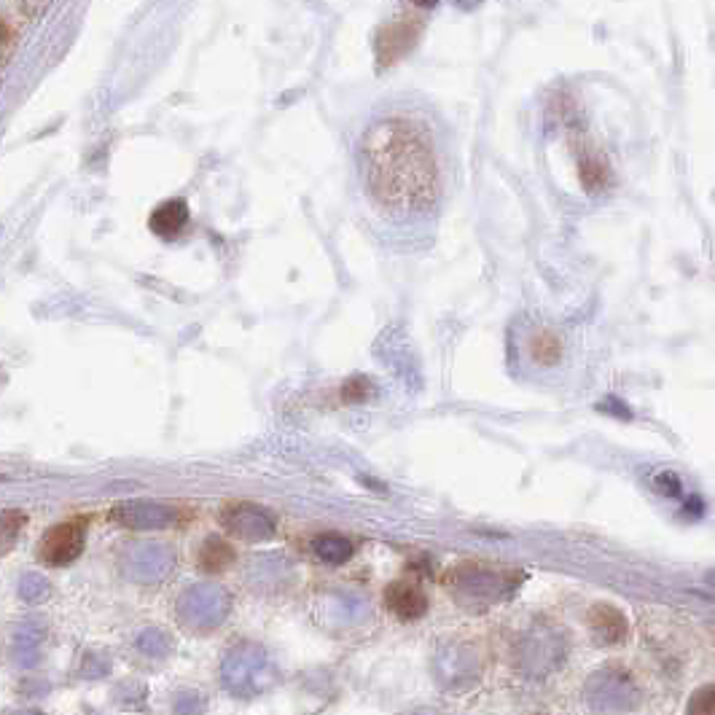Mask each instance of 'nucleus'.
<instances>
[{"instance_id": "1", "label": "nucleus", "mask_w": 715, "mask_h": 715, "mask_svg": "<svg viewBox=\"0 0 715 715\" xmlns=\"http://www.w3.org/2000/svg\"><path fill=\"white\" fill-rule=\"evenodd\" d=\"M371 199L393 216L423 213L439 197V159L428 132L409 119H382L361 140Z\"/></svg>"}, {"instance_id": "2", "label": "nucleus", "mask_w": 715, "mask_h": 715, "mask_svg": "<svg viewBox=\"0 0 715 715\" xmlns=\"http://www.w3.org/2000/svg\"><path fill=\"white\" fill-rule=\"evenodd\" d=\"M275 681V667L256 646H240L224 662V683L237 697H253Z\"/></svg>"}, {"instance_id": "3", "label": "nucleus", "mask_w": 715, "mask_h": 715, "mask_svg": "<svg viewBox=\"0 0 715 715\" xmlns=\"http://www.w3.org/2000/svg\"><path fill=\"white\" fill-rule=\"evenodd\" d=\"M586 702L600 715L627 713L638 702V686L621 667H605L586 683Z\"/></svg>"}, {"instance_id": "4", "label": "nucleus", "mask_w": 715, "mask_h": 715, "mask_svg": "<svg viewBox=\"0 0 715 715\" xmlns=\"http://www.w3.org/2000/svg\"><path fill=\"white\" fill-rule=\"evenodd\" d=\"M84 552V519L60 522L38 543V560L49 568H62Z\"/></svg>"}, {"instance_id": "5", "label": "nucleus", "mask_w": 715, "mask_h": 715, "mask_svg": "<svg viewBox=\"0 0 715 715\" xmlns=\"http://www.w3.org/2000/svg\"><path fill=\"white\" fill-rule=\"evenodd\" d=\"M420 30H423V25L417 17L393 19L390 25L382 27L380 35H377V57H380L382 65H393L404 54L412 52V46L420 38Z\"/></svg>"}, {"instance_id": "6", "label": "nucleus", "mask_w": 715, "mask_h": 715, "mask_svg": "<svg viewBox=\"0 0 715 715\" xmlns=\"http://www.w3.org/2000/svg\"><path fill=\"white\" fill-rule=\"evenodd\" d=\"M385 605L393 616L404 621L420 619L428 611V600H425L423 589L412 581H393L385 589Z\"/></svg>"}, {"instance_id": "7", "label": "nucleus", "mask_w": 715, "mask_h": 715, "mask_svg": "<svg viewBox=\"0 0 715 715\" xmlns=\"http://www.w3.org/2000/svg\"><path fill=\"white\" fill-rule=\"evenodd\" d=\"M186 224H189V205H186L183 199H167V202L156 207L151 218H148L151 232L164 237V240L178 237V234L186 229Z\"/></svg>"}, {"instance_id": "8", "label": "nucleus", "mask_w": 715, "mask_h": 715, "mask_svg": "<svg viewBox=\"0 0 715 715\" xmlns=\"http://www.w3.org/2000/svg\"><path fill=\"white\" fill-rule=\"evenodd\" d=\"M589 621L605 643H619L627 635V619L611 605H597L595 611L589 613Z\"/></svg>"}, {"instance_id": "9", "label": "nucleus", "mask_w": 715, "mask_h": 715, "mask_svg": "<svg viewBox=\"0 0 715 715\" xmlns=\"http://www.w3.org/2000/svg\"><path fill=\"white\" fill-rule=\"evenodd\" d=\"M530 358L538 366H554L562 358V339L549 328H543L530 339Z\"/></svg>"}, {"instance_id": "10", "label": "nucleus", "mask_w": 715, "mask_h": 715, "mask_svg": "<svg viewBox=\"0 0 715 715\" xmlns=\"http://www.w3.org/2000/svg\"><path fill=\"white\" fill-rule=\"evenodd\" d=\"M315 554L323 562H328V565H342V562L353 557V541H347L345 535H320L318 541H315Z\"/></svg>"}, {"instance_id": "11", "label": "nucleus", "mask_w": 715, "mask_h": 715, "mask_svg": "<svg viewBox=\"0 0 715 715\" xmlns=\"http://www.w3.org/2000/svg\"><path fill=\"white\" fill-rule=\"evenodd\" d=\"M234 560V552L232 546L226 541H221V538H207L205 546L199 549V565L205 570H210V573H216V570H224L226 565H232Z\"/></svg>"}, {"instance_id": "12", "label": "nucleus", "mask_w": 715, "mask_h": 715, "mask_svg": "<svg viewBox=\"0 0 715 715\" xmlns=\"http://www.w3.org/2000/svg\"><path fill=\"white\" fill-rule=\"evenodd\" d=\"M224 522L229 527H232L234 533L242 535V538H264V535L272 533V525H269V519L264 517V514H253V517H245V514H226Z\"/></svg>"}, {"instance_id": "13", "label": "nucleus", "mask_w": 715, "mask_h": 715, "mask_svg": "<svg viewBox=\"0 0 715 715\" xmlns=\"http://www.w3.org/2000/svg\"><path fill=\"white\" fill-rule=\"evenodd\" d=\"M27 525L25 511H0V554L9 552L17 541L19 530Z\"/></svg>"}, {"instance_id": "14", "label": "nucleus", "mask_w": 715, "mask_h": 715, "mask_svg": "<svg viewBox=\"0 0 715 715\" xmlns=\"http://www.w3.org/2000/svg\"><path fill=\"white\" fill-rule=\"evenodd\" d=\"M581 170V181H584V186L589 191L592 189H600V186H605L608 183V167H605L600 159H595V156H586V159H581V164H578Z\"/></svg>"}, {"instance_id": "15", "label": "nucleus", "mask_w": 715, "mask_h": 715, "mask_svg": "<svg viewBox=\"0 0 715 715\" xmlns=\"http://www.w3.org/2000/svg\"><path fill=\"white\" fill-rule=\"evenodd\" d=\"M691 715H715V689L713 686H705L699 689L694 697H691L689 705Z\"/></svg>"}, {"instance_id": "16", "label": "nucleus", "mask_w": 715, "mask_h": 715, "mask_svg": "<svg viewBox=\"0 0 715 715\" xmlns=\"http://www.w3.org/2000/svg\"><path fill=\"white\" fill-rule=\"evenodd\" d=\"M369 393V385L363 380H350L345 385V401H363Z\"/></svg>"}, {"instance_id": "17", "label": "nucleus", "mask_w": 715, "mask_h": 715, "mask_svg": "<svg viewBox=\"0 0 715 715\" xmlns=\"http://www.w3.org/2000/svg\"><path fill=\"white\" fill-rule=\"evenodd\" d=\"M6 35H9V27H6V22L0 19V44L6 41Z\"/></svg>"}, {"instance_id": "18", "label": "nucleus", "mask_w": 715, "mask_h": 715, "mask_svg": "<svg viewBox=\"0 0 715 715\" xmlns=\"http://www.w3.org/2000/svg\"><path fill=\"white\" fill-rule=\"evenodd\" d=\"M423 715H428V713H423Z\"/></svg>"}]
</instances>
